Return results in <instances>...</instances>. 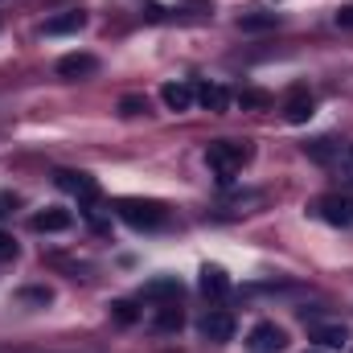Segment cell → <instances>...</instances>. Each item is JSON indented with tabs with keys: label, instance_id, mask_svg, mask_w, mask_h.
Masks as SVG:
<instances>
[{
	"label": "cell",
	"instance_id": "cell-14",
	"mask_svg": "<svg viewBox=\"0 0 353 353\" xmlns=\"http://www.w3.org/2000/svg\"><path fill=\"white\" fill-rule=\"evenodd\" d=\"M201 292H205V296H214V300H222V296L230 292L226 271H222V267H201Z\"/></svg>",
	"mask_w": 353,
	"mask_h": 353
},
{
	"label": "cell",
	"instance_id": "cell-1",
	"mask_svg": "<svg viewBox=\"0 0 353 353\" xmlns=\"http://www.w3.org/2000/svg\"><path fill=\"white\" fill-rule=\"evenodd\" d=\"M247 161H251V148L239 144V140H214V144L205 148V165H210V173L218 176L222 185L234 181V173H239Z\"/></svg>",
	"mask_w": 353,
	"mask_h": 353
},
{
	"label": "cell",
	"instance_id": "cell-12",
	"mask_svg": "<svg viewBox=\"0 0 353 353\" xmlns=\"http://www.w3.org/2000/svg\"><path fill=\"white\" fill-rule=\"evenodd\" d=\"M70 214L66 210H41V214H33V230H41V234H58V230H70Z\"/></svg>",
	"mask_w": 353,
	"mask_h": 353
},
{
	"label": "cell",
	"instance_id": "cell-7",
	"mask_svg": "<svg viewBox=\"0 0 353 353\" xmlns=\"http://www.w3.org/2000/svg\"><path fill=\"white\" fill-rule=\"evenodd\" d=\"M312 94H308V87H292L288 90V99H283V119L288 123H308L312 119Z\"/></svg>",
	"mask_w": 353,
	"mask_h": 353
},
{
	"label": "cell",
	"instance_id": "cell-3",
	"mask_svg": "<svg viewBox=\"0 0 353 353\" xmlns=\"http://www.w3.org/2000/svg\"><path fill=\"white\" fill-rule=\"evenodd\" d=\"M54 181H58V189H62V193L79 197L83 205H94V201H99V185H94V176H90V173H74V169H58V173H54Z\"/></svg>",
	"mask_w": 353,
	"mask_h": 353
},
{
	"label": "cell",
	"instance_id": "cell-15",
	"mask_svg": "<svg viewBox=\"0 0 353 353\" xmlns=\"http://www.w3.org/2000/svg\"><path fill=\"white\" fill-rule=\"evenodd\" d=\"M185 325V312L176 308V304H161V312H157V329L161 333H176Z\"/></svg>",
	"mask_w": 353,
	"mask_h": 353
},
{
	"label": "cell",
	"instance_id": "cell-10",
	"mask_svg": "<svg viewBox=\"0 0 353 353\" xmlns=\"http://www.w3.org/2000/svg\"><path fill=\"white\" fill-rule=\"evenodd\" d=\"M161 99H165V107L169 111H189L193 103H197V90L189 87V83H169V87H161Z\"/></svg>",
	"mask_w": 353,
	"mask_h": 353
},
{
	"label": "cell",
	"instance_id": "cell-8",
	"mask_svg": "<svg viewBox=\"0 0 353 353\" xmlns=\"http://www.w3.org/2000/svg\"><path fill=\"white\" fill-rule=\"evenodd\" d=\"M201 337L214 341V345L230 341V337H234V316H230V312H205V316H201Z\"/></svg>",
	"mask_w": 353,
	"mask_h": 353
},
{
	"label": "cell",
	"instance_id": "cell-26",
	"mask_svg": "<svg viewBox=\"0 0 353 353\" xmlns=\"http://www.w3.org/2000/svg\"><path fill=\"white\" fill-rule=\"evenodd\" d=\"M8 205H12V197H0V218L8 214Z\"/></svg>",
	"mask_w": 353,
	"mask_h": 353
},
{
	"label": "cell",
	"instance_id": "cell-23",
	"mask_svg": "<svg viewBox=\"0 0 353 353\" xmlns=\"http://www.w3.org/2000/svg\"><path fill=\"white\" fill-rule=\"evenodd\" d=\"M21 296H25V300H37V304H50V300H54V292H50V288H25Z\"/></svg>",
	"mask_w": 353,
	"mask_h": 353
},
{
	"label": "cell",
	"instance_id": "cell-25",
	"mask_svg": "<svg viewBox=\"0 0 353 353\" xmlns=\"http://www.w3.org/2000/svg\"><path fill=\"white\" fill-rule=\"evenodd\" d=\"M337 25H341V29H353V4H350V8H341V12H337Z\"/></svg>",
	"mask_w": 353,
	"mask_h": 353
},
{
	"label": "cell",
	"instance_id": "cell-16",
	"mask_svg": "<svg viewBox=\"0 0 353 353\" xmlns=\"http://www.w3.org/2000/svg\"><path fill=\"white\" fill-rule=\"evenodd\" d=\"M329 169L341 176V181H350V185H353V144H341V148H337V157H333V165H329Z\"/></svg>",
	"mask_w": 353,
	"mask_h": 353
},
{
	"label": "cell",
	"instance_id": "cell-20",
	"mask_svg": "<svg viewBox=\"0 0 353 353\" xmlns=\"http://www.w3.org/2000/svg\"><path fill=\"white\" fill-rule=\"evenodd\" d=\"M275 21H279L275 12H251V17H239V25H243V29H271Z\"/></svg>",
	"mask_w": 353,
	"mask_h": 353
},
{
	"label": "cell",
	"instance_id": "cell-19",
	"mask_svg": "<svg viewBox=\"0 0 353 353\" xmlns=\"http://www.w3.org/2000/svg\"><path fill=\"white\" fill-rule=\"evenodd\" d=\"M239 103H243V107H255V111H263V107H271V94H267V90H239Z\"/></svg>",
	"mask_w": 353,
	"mask_h": 353
},
{
	"label": "cell",
	"instance_id": "cell-22",
	"mask_svg": "<svg viewBox=\"0 0 353 353\" xmlns=\"http://www.w3.org/2000/svg\"><path fill=\"white\" fill-rule=\"evenodd\" d=\"M119 111H123V115H144V111H148V103H144L140 94H128V99L119 103Z\"/></svg>",
	"mask_w": 353,
	"mask_h": 353
},
{
	"label": "cell",
	"instance_id": "cell-2",
	"mask_svg": "<svg viewBox=\"0 0 353 353\" xmlns=\"http://www.w3.org/2000/svg\"><path fill=\"white\" fill-rule=\"evenodd\" d=\"M119 218L128 222V226H136V230H161L165 226V205H157V201H140V197H123L119 205Z\"/></svg>",
	"mask_w": 353,
	"mask_h": 353
},
{
	"label": "cell",
	"instance_id": "cell-21",
	"mask_svg": "<svg viewBox=\"0 0 353 353\" xmlns=\"http://www.w3.org/2000/svg\"><path fill=\"white\" fill-rule=\"evenodd\" d=\"M111 316H115L119 325H132V321H136V304H132V300H115V304H111Z\"/></svg>",
	"mask_w": 353,
	"mask_h": 353
},
{
	"label": "cell",
	"instance_id": "cell-24",
	"mask_svg": "<svg viewBox=\"0 0 353 353\" xmlns=\"http://www.w3.org/2000/svg\"><path fill=\"white\" fill-rule=\"evenodd\" d=\"M8 259H17V243L0 230V263H8Z\"/></svg>",
	"mask_w": 353,
	"mask_h": 353
},
{
	"label": "cell",
	"instance_id": "cell-5",
	"mask_svg": "<svg viewBox=\"0 0 353 353\" xmlns=\"http://www.w3.org/2000/svg\"><path fill=\"white\" fill-rule=\"evenodd\" d=\"M316 210H321V218L329 226H353V197L350 193H325Z\"/></svg>",
	"mask_w": 353,
	"mask_h": 353
},
{
	"label": "cell",
	"instance_id": "cell-11",
	"mask_svg": "<svg viewBox=\"0 0 353 353\" xmlns=\"http://www.w3.org/2000/svg\"><path fill=\"white\" fill-rule=\"evenodd\" d=\"M83 25H87V12L70 8V12H62V17H50V21H46V33H50V37H62V33H79Z\"/></svg>",
	"mask_w": 353,
	"mask_h": 353
},
{
	"label": "cell",
	"instance_id": "cell-18",
	"mask_svg": "<svg viewBox=\"0 0 353 353\" xmlns=\"http://www.w3.org/2000/svg\"><path fill=\"white\" fill-rule=\"evenodd\" d=\"M316 341H321L325 350H341V345L350 341V333H345V329H316Z\"/></svg>",
	"mask_w": 353,
	"mask_h": 353
},
{
	"label": "cell",
	"instance_id": "cell-27",
	"mask_svg": "<svg viewBox=\"0 0 353 353\" xmlns=\"http://www.w3.org/2000/svg\"><path fill=\"white\" fill-rule=\"evenodd\" d=\"M308 353H321V350H308Z\"/></svg>",
	"mask_w": 353,
	"mask_h": 353
},
{
	"label": "cell",
	"instance_id": "cell-17",
	"mask_svg": "<svg viewBox=\"0 0 353 353\" xmlns=\"http://www.w3.org/2000/svg\"><path fill=\"white\" fill-rule=\"evenodd\" d=\"M337 140H316V144H308V157L316 161V165H333V157H337Z\"/></svg>",
	"mask_w": 353,
	"mask_h": 353
},
{
	"label": "cell",
	"instance_id": "cell-6",
	"mask_svg": "<svg viewBox=\"0 0 353 353\" xmlns=\"http://www.w3.org/2000/svg\"><path fill=\"white\" fill-rule=\"evenodd\" d=\"M181 279L176 275H157V279H148L144 288H140V300H152V304H176L181 300Z\"/></svg>",
	"mask_w": 353,
	"mask_h": 353
},
{
	"label": "cell",
	"instance_id": "cell-13",
	"mask_svg": "<svg viewBox=\"0 0 353 353\" xmlns=\"http://www.w3.org/2000/svg\"><path fill=\"white\" fill-rule=\"evenodd\" d=\"M197 90V103L205 107V111H226L230 107V94H226V87H218V83H201Z\"/></svg>",
	"mask_w": 353,
	"mask_h": 353
},
{
	"label": "cell",
	"instance_id": "cell-9",
	"mask_svg": "<svg viewBox=\"0 0 353 353\" xmlns=\"http://www.w3.org/2000/svg\"><path fill=\"white\" fill-rule=\"evenodd\" d=\"M94 70H99V58L94 54H66L58 62V74L62 79H90Z\"/></svg>",
	"mask_w": 353,
	"mask_h": 353
},
{
	"label": "cell",
	"instance_id": "cell-4",
	"mask_svg": "<svg viewBox=\"0 0 353 353\" xmlns=\"http://www.w3.org/2000/svg\"><path fill=\"white\" fill-rule=\"evenodd\" d=\"M247 345H251V353H279L283 345H288V333H283L275 321H259V325L251 329Z\"/></svg>",
	"mask_w": 353,
	"mask_h": 353
}]
</instances>
